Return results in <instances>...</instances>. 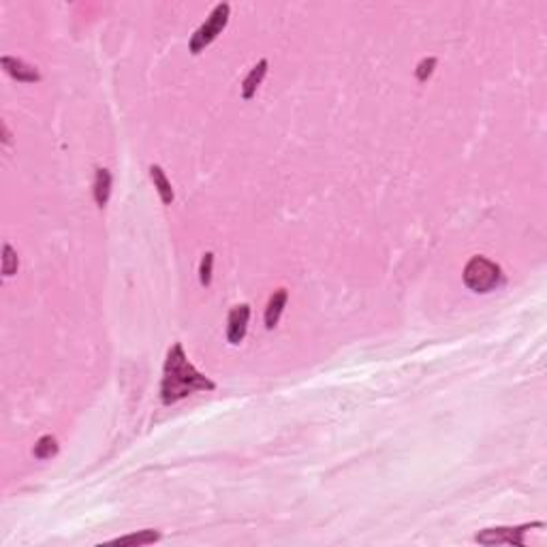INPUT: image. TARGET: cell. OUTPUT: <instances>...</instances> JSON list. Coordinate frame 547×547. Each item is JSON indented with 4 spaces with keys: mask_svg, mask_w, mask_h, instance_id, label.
<instances>
[{
    "mask_svg": "<svg viewBox=\"0 0 547 547\" xmlns=\"http://www.w3.org/2000/svg\"><path fill=\"white\" fill-rule=\"evenodd\" d=\"M17 265H19V261H17V252H15L9 244H5V246H3V274H5L7 278L13 276V274L17 271Z\"/></svg>",
    "mask_w": 547,
    "mask_h": 547,
    "instance_id": "cell-14",
    "label": "cell"
},
{
    "mask_svg": "<svg viewBox=\"0 0 547 547\" xmlns=\"http://www.w3.org/2000/svg\"><path fill=\"white\" fill-rule=\"evenodd\" d=\"M267 67H269V62L263 58V60H259L257 65L250 69V73L246 75V79L242 83V96H244V101H250L252 96H255V92L261 86L263 77L267 75Z\"/></svg>",
    "mask_w": 547,
    "mask_h": 547,
    "instance_id": "cell-8",
    "label": "cell"
},
{
    "mask_svg": "<svg viewBox=\"0 0 547 547\" xmlns=\"http://www.w3.org/2000/svg\"><path fill=\"white\" fill-rule=\"evenodd\" d=\"M34 457L37 460H50L58 453V443H56V438L45 434V436H41L37 440V445H34Z\"/></svg>",
    "mask_w": 547,
    "mask_h": 547,
    "instance_id": "cell-12",
    "label": "cell"
},
{
    "mask_svg": "<svg viewBox=\"0 0 547 547\" xmlns=\"http://www.w3.org/2000/svg\"><path fill=\"white\" fill-rule=\"evenodd\" d=\"M543 522H533V524H524V526H515V528H488V530H481L475 541L481 543V545H500V543H507V545H515V547H526V541H524V535L533 530V528H543Z\"/></svg>",
    "mask_w": 547,
    "mask_h": 547,
    "instance_id": "cell-4",
    "label": "cell"
},
{
    "mask_svg": "<svg viewBox=\"0 0 547 547\" xmlns=\"http://www.w3.org/2000/svg\"><path fill=\"white\" fill-rule=\"evenodd\" d=\"M112 195V174L105 167H99L96 169V178H94V201L99 207H105L110 201Z\"/></svg>",
    "mask_w": 547,
    "mask_h": 547,
    "instance_id": "cell-9",
    "label": "cell"
},
{
    "mask_svg": "<svg viewBox=\"0 0 547 547\" xmlns=\"http://www.w3.org/2000/svg\"><path fill=\"white\" fill-rule=\"evenodd\" d=\"M3 141H5V145H9L11 143V133H9V129H7V124H3Z\"/></svg>",
    "mask_w": 547,
    "mask_h": 547,
    "instance_id": "cell-16",
    "label": "cell"
},
{
    "mask_svg": "<svg viewBox=\"0 0 547 547\" xmlns=\"http://www.w3.org/2000/svg\"><path fill=\"white\" fill-rule=\"evenodd\" d=\"M150 178H152V182H154V188L158 191L163 203H165V205H172L174 199H176V195H174L172 182L167 180V176H165V172H163V167H161V165H150Z\"/></svg>",
    "mask_w": 547,
    "mask_h": 547,
    "instance_id": "cell-10",
    "label": "cell"
},
{
    "mask_svg": "<svg viewBox=\"0 0 547 547\" xmlns=\"http://www.w3.org/2000/svg\"><path fill=\"white\" fill-rule=\"evenodd\" d=\"M0 62H3V69L13 79H17V81H24V83H37V81H41V73L34 67L26 65L24 60L11 58V56H3V60H0Z\"/></svg>",
    "mask_w": 547,
    "mask_h": 547,
    "instance_id": "cell-6",
    "label": "cell"
},
{
    "mask_svg": "<svg viewBox=\"0 0 547 547\" xmlns=\"http://www.w3.org/2000/svg\"><path fill=\"white\" fill-rule=\"evenodd\" d=\"M229 13H231V7L227 3H220L214 7V11L209 13V17L195 30V34L191 39V54H199L201 50H205L209 43H212V41L218 39V34L225 30V26L229 22Z\"/></svg>",
    "mask_w": 547,
    "mask_h": 547,
    "instance_id": "cell-3",
    "label": "cell"
},
{
    "mask_svg": "<svg viewBox=\"0 0 547 547\" xmlns=\"http://www.w3.org/2000/svg\"><path fill=\"white\" fill-rule=\"evenodd\" d=\"M212 267H214V252H205L199 265V282L203 287L212 285Z\"/></svg>",
    "mask_w": 547,
    "mask_h": 547,
    "instance_id": "cell-13",
    "label": "cell"
},
{
    "mask_svg": "<svg viewBox=\"0 0 547 547\" xmlns=\"http://www.w3.org/2000/svg\"><path fill=\"white\" fill-rule=\"evenodd\" d=\"M158 539H161V533L141 530V533H133V535H126V537H118L110 543L112 545H148V543H154Z\"/></svg>",
    "mask_w": 547,
    "mask_h": 547,
    "instance_id": "cell-11",
    "label": "cell"
},
{
    "mask_svg": "<svg viewBox=\"0 0 547 547\" xmlns=\"http://www.w3.org/2000/svg\"><path fill=\"white\" fill-rule=\"evenodd\" d=\"M287 300H289L287 289H278V291L271 293V298L267 302V308H265V327L267 329H274L278 325V321L282 317V310L287 306Z\"/></svg>",
    "mask_w": 547,
    "mask_h": 547,
    "instance_id": "cell-7",
    "label": "cell"
},
{
    "mask_svg": "<svg viewBox=\"0 0 547 547\" xmlns=\"http://www.w3.org/2000/svg\"><path fill=\"white\" fill-rule=\"evenodd\" d=\"M216 383L209 381L201 374L182 349V344H174L167 353L165 368H163V383H161V400L165 406H172L180 400L188 398L195 391H214Z\"/></svg>",
    "mask_w": 547,
    "mask_h": 547,
    "instance_id": "cell-1",
    "label": "cell"
},
{
    "mask_svg": "<svg viewBox=\"0 0 547 547\" xmlns=\"http://www.w3.org/2000/svg\"><path fill=\"white\" fill-rule=\"evenodd\" d=\"M248 321H250V306L248 304H240L236 308H231L229 319H227V340L231 344H240L244 340Z\"/></svg>",
    "mask_w": 547,
    "mask_h": 547,
    "instance_id": "cell-5",
    "label": "cell"
},
{
    "mask_svg": "<svg viewBox=\"0 0 547 547\" xmlns=\"http://www.w3.org/2000/svg\"><path fill=\"white\" fill-rule=\"evenodd\" d=\"M464 282L475 293H490L502 282V269L486 257H473L464 267Z\"/></svg>",
    "mask_w": 547,
    "mask_h": 547,
    "instance_id": "cell-2",
    "label": "cell"
},
{
    "mask_svg": "<svg viewBox=\"0 0 547 547\" xmlns=\"http://www.w3.org/2000/svg\"><path fill=\"white\" fill-rule=\"evenodd\" d=\"M434 69H436V58H424V60L417 65L415 75H417L419 81H428V77L434 73Z\"/></svg>",
    "mask_w": 547,
    "mask_h": 547,
    "instance_id": "cell-15",
    "label": "cell"
}]
</instances>
